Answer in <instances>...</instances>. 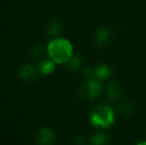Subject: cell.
Listing matches in <instances>:
<instances>
[{"mask_svg":"<svg viewBox=\"0 0 146 145\" xmlns=\"http://www.w3.org/2000/svg\"><path fill=\"white\" fill-rule=\"evenodd\" d=\"M84 75L88 79H96L98 81H104L111 75V69L108 65L102 64L94 67V69H87L84 72Z\"/></svg>","mask_w":146,"mask_h":145,"instance_id":"cell-4","label":"cell"},{"mask_svg":"<svg viewBox=\"0 0 146 145\" xmlns=\"http://www.w3.org/2000/svg\"><path fill=\"white\" fill-rule=\"evenodd\" d=\"M130 107H131V105H129L128 103H122V105H120V107H119V111L123 112V113H128L129 111H131Z\"/></svg>","mask_w":146,"mask_h":145,"instance_id":"cell-14","label":"cell"},{"mask_svg":"<svg viewBox=\"0 0 146 145\" xmlns=\"http://www.w3.org/2000/svg\"><path fill=\"white\" fill-rule=\"evenodd\" d=\"M102 91V85L100 81L96 79H88L82 83L80 87V93L83 97L88 99V101H94L98 99Z\"/></svg>","mask_w":146,"mask_h":145,"instance_id":"cell-3","label":"cell"},{"mask_svg":"<svg viewBox=\"0 0 146 145\" xmlns=\"http://www.w3.org/2000/svg\"><path fill=\"white\" fill-rule=\"evenodd\" d=\"M82 63H83V59L80 55H73V57L67 63V69L72 72H77L81 69Z\"/></svg>","mask_w":146,"mask_h":145,"instance_id":"cell-12","label":"cell"},{"mask_svg":"<svg viewBox=\"0 0 146 145\" xmlns=\"http://www.w3.org/2000/svg\"><path fill=\"white\" fill-rule=\"evenodd\" d=\"M106 93L108 95V97L110 99H112V101H115V99H118L121 95V89L120 87L117 85L116 83H111L106 87Z\"/></svg>","mask_w":146,"mask_h":145,"instance_id":"cell-10","label":"cell"},{"mask_svg":"<svg viewBox=\"0 0 146 145\" xmlns=\"http://www.w3.org/2000/svg\"><path fill=\"white\" fill-rule=\"evenodd\" d=\"M56 63L52 60H43L42 62H40L38 64V71L41 75H49L51 73H54L56 66H55Z\"/></svg>","mask_w":146,"mask_h":145,"instance_id":"cell-9","label":"cell"},{"mask_svg":"<svg viewBox=\"0 0 146 145\" xmlns=\"http://www.w3.org/2000/svg\"><path fill=\"white\" fill-rule=\"evenodd\" d=\"M136 145H146V141H140V142H138Z\"/></svg>","mask_w":146,"mask_h":145,"instance_id":"cell-15","label":"cell"},{"mask_svg":"<svg viewBox=\"0 0 146 145\" xmlns=\"http://www.w3.org/2000/svg\"><path fill=\"white\" fill-rule=\"evenodd\" d=\"M56 141V132L51 127H42L36 134L37 145H53Z\"/></svg>","mask_w":146,"mask_h":145,"instance_id":"cell-5","label":"cell"},{"mask_svg":"<svg viewBox=\"0 0 146 145\" xmlns=\"http://www.w3.org/2000/svg\"><path fill=\"white\" fill-rule=\"evenodd\" d=\"M47 52L51 60L56 64H67L74 55L73 45L69 40L64 38H55L49 43Z\"/></svg>","mask_w":146,"mask_h":145,"instance_id":"cell-1","label":"cell"},{"mask_svg":"<svg viewBox=\"0 0 146 145\" xmlns=\"http://www.w3.org/2000/svg\"><path fill=\"white\" fill-rule=\"evenodd\" d=\"M115 120L113 109L108 105H98L92 110L90 114V122L92 126L102 129L110 128Z\"/></svg>","mask_w":146,"mask_h":145,"instance_id":"cell-2","label":"cell"},{"mask_svg":"<svg viewBox=\"0 0 146 145\" xmlns=\"http://www.w3.org/2000/svg\"><path fill=\"white\" fill-rule=\"evenodd\" d=\"M45 53V47L42 44H35L29 50V55L32 59H39Z\"/></svg>","mask_w":146,"mask_h":145,"instance_id":"cell-13","label":"cell"},{"mask_svg":"<svg viewBox=\"0 0 146 145\" xmlns=\"http://www.w3.org/2000/svg\"><path fill=\"white\" fill-rule=\"evenodd\" d=\"M110 135L106 133H102V132H98L96 133L90 137V145H106L110 142Z\"/></svg>","mask_w":146,"mask_h":145,"instance_id":"cell-11","label":"cell"},{"mask_svg":"<svg viewBox=\"0 0 146 145\" xmlns=\"http://www.w3.org/2000/svg\"><path fill=\"white\" fill-rule=\"evenodd\" d=\"M62 30H63L62 24L57 20H52L47 24L46 28H45V34L49 37H52V38L54 37L55 38V37L60 35Z\"/></svg>","mask_w":146,"mask_h":145,"instance_id":"cell-8","label":"cell"},{"mask_svg":"<svg viewBox=\"0 0 146 145\" xmlns=\"http://www.w3.org/2000/svg\"><path fill=\"white\" fill-rule=\"evenodd\" d=\"M111 38V32L106 27H100L94 32V41L98 46H104L108 44Z\"/></svg>","mask_w":146,"mask_h":145,"instance_id":"cell-7","label":"cell"},{"mask_svg":"<svg viewBox=\"0 0 146 145\" xmlns=\"http://www.w3.org/2000/svg\"><path fill=\"white\" fill-rule=\"evenodd\" d=\"M18 77L23 83H31L38 77V68L31 65H24L18 69Z\"/></svg>","mask_w":146,"mask_h":145,"instance_id":"cell-6","label":"cell"}]
</instances>
